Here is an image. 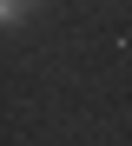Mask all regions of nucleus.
<instances>
[{
    "mask_svg": "<svg viewBox=\"0 0 132 146\" xmlns=\"http://www.w3.org/2000/svg\"><path fill=\"white\" fill-rule=\"evenodd\" d=\"M26 13H33V0H0V20H7V27H20Z\"/></svg>",
    "mask_w": 132,
    "mask_h": 146,
    "instance_id": "nucleus-1",
    "label": "nucleus"
}]
</instances>
